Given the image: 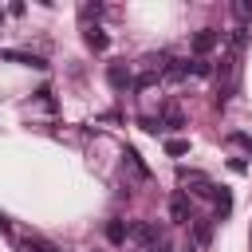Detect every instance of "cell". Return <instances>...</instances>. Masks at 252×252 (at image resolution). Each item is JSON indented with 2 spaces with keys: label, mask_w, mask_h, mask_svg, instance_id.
Returning <instances> with one entry per match:
<instances>
[{
  "label": "cell",
  "mask_w": 252,
  "mask_h": 252,
  "mask_svg": "<svg viewBox=\"0 0 252 252\" xmlns=\"http://www.w3.org/2000/svg\"><path fill=\"white\" fill-rule=\"evenodd\" d=\"M126 240H134V244H142V248H154L158 240H165V232L158 228V220H134Z\"/></svg>",
  "instance_id": "1"
},
{
  "label": "cell",
  "mask_w": 252,
  "mask_h": 252,
  "mask_svg": "<svg viewBox=\"0 0 252 252\" xmlns=\"http://www.w3.org/2000/svg\"><path fill=\"white\" fill-rule=\"evenodd\" d=\"M169 220H173V224H189V220H193V205H189L185 193H173V197H169Z\"/></svg>",
  "instance_id": "2"
},
{
  "label": "cell",
  "mask_w": 252,
  "mask_h": 252,
  "mask_svg": "<svg viewBox=\"0 0 252 252\" xmlns=\"http://www.w3.org/2000/svg\"><path fill=\"white\" fill-rule=\"evenodd\" d=\"M217 43H220V32H213V28H201V32L193 35V55H197V59H205V55H209Z\"/></svg>",
  "instance_id": "3"
},
{
  "label": "cell",
  "mask_w": 252,
  "mask_h": 252,
  "mask_svg": "<svg viewBox=\"0 0 252 252\" xmlns=\"http://www.w3.org/2000/svg\"><path fill=\"white\" fill-rule=\"evenodd\" d=\"M106 79H110V87H114V91H126V87H134V71H130L126 63H110Z\"/></svg>",
  "instance_id": "4"
},
{
  "label": "cell",
  "mask_w": 252,
  "mask_h": 252,
  "mask_svg": "<svg viewBox=\"0 0 252 252\" xmlns=\"http://www.w3.org/2000/svg\"><path fill=\"white\" fill-rule=\"evenodd\" d=\"M0 59L8 63H20V67H35V71H47V63L39 55H28V51H0Z\"/></svg>",
  "instance_id": "5"
},
{
  "label": "cell",
  "mask_w": 252,
  "mask_h": 252,
  "mask_svg": "<svg viewBox=\"0 0 252 252\" xmlns=\"http://www.w3.org/2000/svg\"><path fill=\"white\" fill-rule=\"evenodd\" d=\"M83 32H87V47H91V51H106V47H110V35H106L98 24H87Z\"/></svg>",
  "instance_id": "6"
},
{
  "label": "cell",
  "mask_w": 252,
  "mask_h": 252,
  "mask_svg": "<svg viewBox=\"0 0 252 252\" xmlns=\"http://www.w3.org/2000/svg\"><path fill=\"white\" fill-rule=\"evenodd\" d=\"M189 71H185V59H165V67H161V79L165 83H177V79H185Z\"/></svg>",
  "instance_id": "7"
},
{
  "label": "cell",
  "mask_w": 252,
  "mask_h": 252,
  "mask_svg": "<svg viewBox=\"0 0 252 252\" xmlns=\"http://www.w3.org/2000/svg\"><path fill=\"white\" fill-rule=\"evenodd\" d=\"M185 126V114L177 110V106H165V118H161V134H173V130H181Z\"/></svg>",
  "instance_id": "8"
},
{
  "label": "cell",
  "mask_w": 252,
  "mask_h": 252,
  "mask_svg": "<svg viewBox=\"0 0 252 252\" xmlns=\"http://www.w3.org/2000/svg\"><path fill=\"white\" fill-rule=\"evenodd\" d=\"M122 158H126V165L134 169V177H142V181H150V165L142 161V154H138V150H126Z\"/></svg>",
  "instance_id": "9"
},
{
  "label": "cell",
  "mask_w": 252,
  "mask_h": 252,
  "mask_svg": "<svg viewBox=\"0 0 252 252\" xmlns=\"http://www.w3.org/2000/svg\"><path fill=\"white\" fill-rule=\"evenodd\" d=\"M193 240L201 248H209L213 244V220H193Z\"/></svg>",
  "instance_id": "10"
},
{
  "label": "cell",
  "mask_w": 252,
  "mask_h": 252,
  "mask_svg": "<svg viewBox=\"0 0 252 252\" xmlns=\"http://www.w3.org/2000/svg\"><path fill=\"white\" fill-rule=\"evenodd\" d=\"M20 248H24V252H59V248H55L51 240H43V236H24Z\"/></svg>",
  "instance_id": "11"
},
{
  "label": "cell",
  "mask_w": 252,
  "mask_h": 252,
  "mask_svg": "<svg viewBox=\"0 0 252 252\" xmlns=\"http://www.w3.org/2000/svg\"><path fill=\"white\" fill-rule=\"evenodd\" d=\"M185 71H189V75H197V79H209V75H213V63L193 55V59H185Z\"/></svg>",
  "instance_id": "12"
},
{
  "label": "cell",
  "mask_w": 252,
  "mask_h": 252,
  "mask_svg": "<svg viewBox=\"0 0 252 252\" xmlns=\"http://www.w3.org/2000/svg\"><path fill=\"white\" fill-rule=\"evenodd\" d=\"M213 205H217V217H228V213H232V193H228L224 185H217V197H213Z\"/></svg>",
  "instance_id": "13"
},
{
  "label": "cell",
  "mask_w": 252,
  "mask_h": 252,
  "mask_svg": "<svg viewBox=\"0 0 252 252\" xmlns=\"http://www.w3.org/2000/svg\"><path fill=\"white\" fill-rule=\"evenodd\" d=\"M130 236V224H122V220H106V240L110 244H122Z\"/></svg>",
  "instance_id": "14"
},
{
  "label": "cell",
  "mask_w": 252,
  "mask_h": 252,
  "mask_svg": "<svg viewBox=\"0 0 252 252\" xmlns=\"http://www.w3.org/2000/svg\"><path fill=\"white\" fill-rule=\"evenodd\" d=\"M232 16L240 20V28L252 20V0H232Z\"/></svg>",
  "instance_id": "15"
},
{
  "label": "cell",
  "mask_w": 252,
  "mask_h": 252,
  "mask_svg": "<svg viewBox=\"0 0 252 252\" xmlns=\"http://www.w3.org/2000/svg\"><path fill=\"white\" fill-rule=\"evenodd\" d=\"M165 154H169V158H181V154H189V142H185V138H169V142H165Z\"/></svg>",
  "instance_id": "16"
},
{
  "label": "cell",
  "mask_w": 252,
  "mask_h": 252,
  "mask_svg": "<svg viewBox=\"0 0 252 252\" xmlns=\"http://www.w3.org/2000/svg\"><path fill=\"white\" fill-rule=\"evenodd\" d=\"M146 252H169V240H158L154 248H146Z\"/></svg>",
  "instance_id": "17"
},
{
  "label": "cell",
  "mask_w": 252,
  "mask_h": 252,
  "mask_svg": "<svg viewBox=\"0 0 252 252\" xmlns=\"http://www.w3.org/2000/svg\"><path fill=\"white\" fill-rule=\"evenodd\" d=\"M0 232H12V224H8V217L0 213Z\"/></svg>",
  "instance_id": "18"
},
{
  "label": "cell",
  "mask_w": 252,
  "mask_h": 252,
  "mask_svg": "<svg viewBox=\"0 0 252 252\" xmlns=\"http://www.w3.org/2000/svg\"><path fill=\"white\" fill-rule=\"evenodd\" d=\"M185 252H193V248H185Z\"/></svg>",
  "instance_id": "19"
}]
</instances>
